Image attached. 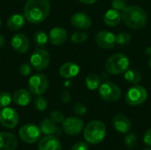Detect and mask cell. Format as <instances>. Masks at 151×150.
Masks as SVG:
<instances>
[{
    "label": "cell",
    "mask_w": 151,
    "mask_h": 150,
    "mask_svg": "<svg viewBox=\"0 0 151 150\" xmlns=\"http://www.w3.org/2000/svg\"><path fill=\"white\" fill-rule=\"evenodd\" d=\"M50 11V0H27L25 4L23 15L32 24L44 21Z\"/></svg>",
    "instance_id": "obj_1"
},
{
    "label": "cell",
    "mask_w": 151,
    "mask_h": 150,
    "mask_svg": "<svg viewBox=\"0 0 151 150\" xmlns=\"http://www.w3.org/2000/svg\"><path fill=\"white\" fill-rule=\"evenodd\" d=\"M121 20L127 27L139 30L146 26L148 16L142 7L138 5H127L121 11Z\"/></svg>",
    "instance_id": "obj_2"
},
{
    "label": "cell",
    "mask_w": 151,
    "mask_h": 150,
    "mask_svg": "<svg viewBox=\"0 0 151 150\" xmlns=\"http://www.w3.org/2000/svg\"><path fill=\"white\" fill-rule=\"evenodd\" d=\"M83 135L88 143L99 144L106 136V126L100 120H92L85 127Z\"/></svg>",
    "instance_id": "obj_3"
},
{
    "label": "cell",
    "mask_w": 151,
    "mask_h": 150,
    "mask_svg": "<svg viewBox=\"0 0 151 150\" xmlns=\"http://www.w3.org/2000/svg\"><path fill=\"white\" fill-rule=\"evenodd\" d=\"M130 65V60L127 55L123 53H115L111 55L105 62V69L107 72L112 75L124 73Z\"/></svg>",
    "instance_id": "obj_4"
},
{
    "label": "cell",
    "mask_w": 151,
    "mask_h": 150,
    "mask_svg": "<svg viewBox=\"0 0 151 150\" xmlns=\"http://www.w3.org/2000/svg\"><path fill=\"white\" fill-rule=\"evenodd\" d=\"M148 98V92L145 88L138 84L131 87L125 96L126 102L130 106H138L146 102Z\"/></svg>",
    "instance_id": "obj_5"
},
{
    "label": "cell",
    "mask_w": 151,
    "mask_h": 150,
    "mask_svg": "<svg viewBox=\"0 0 151 150\" xmlns=\"http://www.w3.org/2000/svg\"><path fill=\"white\" fill-rule=\"evenodd\" d=\"M28 89L35 95H42L44 94L50 86L48 77L42 73H36L28 80Z\"/></svg>",
    "instance_id": "obj_6"
},
{
    "label": "cell",
    "mask_w": 151,
    "mask_h": 150,
    "mask_svg": "<svg viewBox=\"0 0 151 150\" xmlns=\"http://www.w3.org/2000/svg\"><path fill=\"white\" fill-rule=\"evenodd\" d=\"M98 91L100 97L105 102H116L121 97V89L118 85L111 81L102 83Z\"/></svg>",
    "instance_id": "obj_7"
},
{
    "label": "cell",
    "mask_w": 151,
    "mask_h": 150,
    "mask_svg": "<svg viewBox=\"0 0 151 150\" xmlns=\"http://www.w3.org/2000/svg\"><path fill=\"white\" fill-rule=\"evenodd\" d=\"M50 62V56L48 51L42 48H37L30 57V65L36 71L45 70Z\"/></svg>",
    "instance_id": "obj_8"
},
{
    "label": "cell",
    "mask_w": 151,
    "mask_h": 150,
    "mask_svg": "<svg viewBox=\"0 0 151 150\" xmlns=\"http://www.w3.org/2000/svg\"><path fill=\"white\" fill-rule=\"evenodd\" d=\"M42 132L38 126L34 124H26L19 130V136L22 141L27 144H33L41 139Z\"/></svg>",
    "instance_id": "obj_9"
},
{
    "label": "cell",
    "mask_w": 151,
    "mask_h": 150,
    "mask_svg": "<svg viewBox=\"0 0 151 150\" xmlns=\"http://www.w3.org/2000/svg\"><path fill=\"white\" fill-rule=\"evenodd\" d=\"M19 121L18 112L10 107H5L0 111V124L8 129H12L17 126Z\"/></svg>",
    "instance_id": "obj_10"
},
{
    "label": "cell",
    "mask_w": 151,
    "mask_h": 150,
    "mask_svg": "<svg viewBox=\"0 0 151 150\" xmlns=\"http://www.w3.org/2000/svg\"><path fill=\"white\" fill-rule=\"evenodd\" d=\"M64 132L70 135L74 136L80 134L84 129V122L79 118L70 117L65 118L62 123Z\"/></svg>",
    "instance_id": "obj_11"
},
{
    "label": "cell",
    "mask_w": 151,
    "mask_h": 150,
    "mask_svg": "<svg viewBox=\"0 0 151 150\" xmlns=\"http://www.w3.org/2000/svg\"><path fill=\"white\" fill-rule=\"evenodd\" d=\"M96 44L104 50H111L115 47L116 43V35L110 31L103 30L96 34L95 37Z\"/></svg>",
    "instance_id": "obj_12"
},
{
    "label": "cell",
    "mask_w": 151,
    "mask_h": 150,
    "mask_svg": "<svg viewBox=\"0 0 151 150\" xmlns=\"http://www.w3.org/2000/svg\"><path fill=\"white\" fill-rule=\"evenodd\" d=\"M12 48L18 53L25 54L28 51L30 44L27 37L24 34H16L11 40Z\"/></svg>",
    "instance_id": "obj_13"
},
{
    "label": "cell",
    "mask_w": 151,
    "mask_h": 150,
    "mask_svg": "<svg viewBox=\"0 0 151 150\" xmlns=\"http://www.w3.org/2000/svg\"><path fill=\"white\" fill-rule=\"evenodd\" d=\"M71 24L79 29H88L92 25V20L89 15L85 12L79 11L74 13L71 18Z\"/></svg>",
    "instance_id": "obj_14"
},
{
    "label": "cell",
    "mask_w": 151,
    "mask_h": 150,
    "mask_svg": "<svg viewBox=\"0 0 151 150\" xmlns=\"http://www.w3.org/2000/svg\"><path fill=\"white\" fill-rule=\"evenodd\" d=\"M37 149L38 150H62V144L57 136L46 135L40 139Z\"/></svg>",
    "instance_id": "obj_15"
},
{
    "label": "cell",
    "mask_w": 151,
    "mask_h": 150,
    "mask_svg": "<svg viewBox=\"0 0 151 150\" xmlns=\"http://www.w3.org/2000/svg\"><path fill=\"white\" fill-rule=\"evenodd\" d=\"M113 126L117 132L122 134H127L131 131L132 124L129 118L123 115V114H118L113 118L112 120Z\"/></svg>",
    "instance_id": "obj_16"
},
{
    "label": "cell",
    "mask_w": 151,
    "mask_h": 150,
    "mask_svg": "<svg viewBox=\"0 0 151 150\" xmlns=\"http://www.w3.org/2000/svg\"><path fill=\"white\" fill-rule=\"evenodd\" d=\"M67 32L64 27H53L49 34V41L52 45L59 46L65 42L67 40Z\"/></svg>",
    "instance_id": "obj_17"
},
{
    "label": "cell",
    "mask_w": 151,
    "mask_h": 150,
    "mask_svg": "<svg viewBox=\"0 0 151 150\" xmlns=\"http://www.w3.org/2000/svg\"><path fill=\"white\" fill-rule=\"evenodd\" d=\"M17 137L6 132L0 133V150H15L18 147Z\"/></svg>",
    "instance_id": "obj_18"
},
{
    "label": "cell",
    "mask_w": 151,
    "mask_h": 150,
    "mask_svg": "<svg viewBox=\"0 0 151 150\" xmlns=\"http://www.w3.org/2000/svg\"><path fill=\"white\" fill-rule=\"evenodd\" d=\"M42 133L45 135H53V136H59L62 133L61 129L54 123L50 118H45L40 123L39 126Z\"/></svg>",
    "instance_id": "obj_19"
},
{
    "label": "cell",
    "mask_w": 151,
    "mask_h": 150,
    "mask_svg": "<svg viewBox=\"0 0 151 150\" xmlns=\"http://www.w3.org/2000/svg\"><path fill=\"white\" fill-rule=\"evenodd\" d=\"M80 72V67L73 62H66L59 68V74L65 79H72L77 76Z\"/></svg>",
    "instance_id": "obj_20"
},
{
    "label": "cell",
    "mask_w": 151,
    "mask_h": 150,
    "mask_svg": "<svg viewBox=\"0 0 151 150\" xmlns=\"http://www.w3.org/2000/svg\"><path fill=\"white\" fill-rule=\"evenodd\" d=\"M12 95V101L19 106H27L32 99L30 91L24 88L16 89Z\"/></svg>",
    "instance_id": "obj_21"
},
{
    "label": "cell",
    "mask_w": 151,
    "mask_h": 150,
    "mask_svg": "<svg viewBox=\"0 0 151 150\" xmlns=\"http://www.w3.org/2000/svg\"><path fill=\"white\" fill-rule=\"evenodd\" d=\"M121 21V13L119 11H117L115 9L108 10L104 16V22L106 26L113 27L118 26Z\"/></svg>",
    "instance_id": "obj_22"
},
{
    "label": "cell",
    "mask_w": 151,
    "mask_h": 150,
    "mask_svg": "<svg viewBox=\"0 0 151 150\" xmlns=\"http://www.w3.org/2000/svg\"><path fill=\"white\" fill-rule=\"evenodd\" d=\"M26 18L23 14L15 13L11 15L7 19V27L13 31H18L21 29L26 23Z\"/></svg>",
    "instance_id": "obj_23"
},
{
    "label": "cell",
    "mask_w": 151,
    "mask_h": 150,
    "mask_svg": "<svg viewBox=\"0 0 151 150\" xmlns=\"http://www.w3.org/2000/svg\"><path fill=\"white\" fill-rule=\"evenodd\" d=\"M102 79L99 75L96 73H91L88 75L85 79V83L89 90H96L101 86Z\"/></svg>",
    "instance_id": "obj_24"
},
{
    "label": "cell",
    "mask_w": 151,
    "mask_h": 150,
    "mask_svg": "<svg viewBox=\"0 0 151 150\" xmlns=\"http://www.w3.org/2000/svg\"><path fill=\"white\" fill-rule=\"evenodd\" d=\"M124 78L128 83L133 84V85H136V84H139V82L141 81L142 76L137 70L128 68L124 72Z\"/></svg>",
    "instance_id": "obj_25"
},
{
    "label": "cell",
    "mask_w": 151,
    "mask_h": 150,
    "mask_svg": "<svg viewBox=\"0 0 151 150\" xmlns=\"http://www.w3.org/2000/svg\"><path fill=\"white\" fill-rule=\"evenodd\" d=\"M34 41L38 47L42 48L47 44L49 41V35L43 31H37L34 35Z\"/></svg>",
    "instance_id": "obj_26"
},
{
    "label": "cell",
    "mask_w": 151,
    "mask_h": 150,
    "mask_svg": "<svg viewBox=\"0 0 151 150\" xmlns=\"http://www.w3.org/2000/svg\"><path fill=\"white\" fill-rule=\"evenodd\" d=\"M132 41V36L127 32H120L116 36V43L120 46H126Z\"/></svg>",
    "instance_id": "obj_27"
},
{
    "label": "cell",
    "mask_w": 151,
    "mask_h": 150,
    "mask_svg": "<svg viewBox=\"0 0 151 150\" xmlns=\"http://www.w3.org/2000/svg\"><path fill=\"white\" fill-rule=\"evenodd\" d=\"M88 38V35L87 33L83 31H77L73 33L71 36V42L74 44H81L85 42Z\"/></svg>",
    "instance_id": "obj_28"
},
{
    "label": "cell",
    "mask_w": 151,
    "mask_h": 150,
    "mask_svg": "<svg viewBox=\"0 0 151 150\" xmlns=\"http://www.w3.org/2000/svg\"><path fill=\"white\" fill-rule=\"evenodd\" d=\"M34 106L38 111H44L48 107V102L42 95H37L34 101Z\"/></svg>",
    "instance_id": "obj_29"
},
{
    "label": "cell",
    "mask_w": 151,
    "mask_h": 150,
    "mask_svg": "<svg viewBox=\"0 0 151 150\" xmlns=\"http://www.w3.org/2000/svg\"><path fill=\"white\" fill-rule=\"evenodd\" d=\"M12 101V95L7 92L4 91L0 93V109L8 107Z\"/></svg>",
    "instance_id": "obj_30"
},
{
    "label": "cell",
    "mask_w": 151,
    "mask_h": 150,
    "mask_svg": "<svg viewBox=\"0 0 151 150\" xmlns=\"http://www.w3.org/2000/svg\"><path fill=\"white\" fill-rule=\"evenodd\" d=\"M124 142L128 149H133L136 146L138 142V138L135 133L129 132L128 133H127V136L124 139Z\"/></svg>",
    "instance_id": "obj_31"
},
{
    "label": "cell",
    "mask_w": 151,
    "mask_h": 150,
    "mask_svg": "<svg viewBox=\"0 0 151 150\" xmlns=\"http://www.w3.org/2000/svg\"><path fill=\"white\" fill-rule=\"evenodd\" d=\"M50 118L56 124H61L65 120V116L59 111H53L50 115Z\"/></svg>",
    "instance_id": "obj_32"
},
{
    "label": "cell",
    "mask_w": 151,
    "mask_h": 150,
    "mask_svg": "<svg viewBox=\"0 0 151 150\" xmlns=\"http://www.w3.org/2000/svg\"><path fill=\"white\" fill-rule=\"evenodd\" d=\"M73 110L74 113L76 115H78V116H84L87 113V111H88L87 107L83 103H76L73 105Z\"/></svg>",
    "instance_id": "obj_33"
},
{
    "label": "cell",
    "mask_w": 151,
    "mask_h": 150,
    "mask_svg": "<svg viewBox=\"0 0 151 150\" xmlns=\"http://www.w3.org/2000/svg\"><path fill=\"white\" fill-rule=\"evenodd\" d=\"M111 6L117 11H123L127 6V0H111Z\"/></svg>",
    "instance_id": "obj_34"
},
{
    "label": "cell",
    "mask_w": 151,
    "mask_h": 150,
    "mask_svg": "<svg viewBox=\"0 0 151 150\" xmlns=\"http://www.w3.org/2000/svg\"><path fill=\"white\" fill-rule=\"evenodd\" d=\"M19 72L23 76H28V75H30V73L32 72V67H31V65L29 64H27V63L22 64L20 65V67H19Z\"/></svg>",
    "instance_id": "obj_35"
},
{
    "label": "cell",
    "mask_w": 151,
    "mask_h": 150,
    "mask_svg": "<svg viewBox=\"0 0 151 150\" xmlns=\"http://www.w3.org/2000/svg\"><path fill=\"white\" fill-rule=\"evenodd\" d=\"M143 142L146 146L151 147V128L148 129L143 135Z\"/></svg>",
    "instance_id": "obj_36"
},
{
    "label": "cell",
    "mask_w": 151,
    "mask_h": 150,
    "mask_svg": "<svg viewBox=\"0 0 151 150\" xmlns=\"http://www.w3.org/2000/svg\"><path fill=\"white\" fill-rule=\"evenodd\" d=\"M71 150H88V146L86 142H78L76 144H74Z\"/></svg>",
    "instance_id": "obj_37"
},
{
    "label": "cell",
    "mask_w": 151,
    "mask_h": 150,
    "mask_svg": "<svg viewBox=\"0 0 151 150\" xmlns=\"http://www.w3.org/2000/svg\"><path fill=\"white\" fill-rule=\"evenodd\" d=\"M61 100H62V102L65 103H70L71 100H72V97H71V95L69 94V92H67V91H63V92L61 93Z\"/></svg>",
    "instance_id": "obj_38"
},
{
    "label": "cell",
    "mask_w": 151,
    "mask_h": 150,
    "mask_svg": "<svg viewBox=\"0 0 151 150\" xmlns=\"http://www.w3.org/2000/svg\"><path fill=\"white\" fill-rule=\"evenodd\" d=\"M79 1L84 4H93L96 2H97L98 0H79Z\"/></svg>",
    "instance_id": "obj_39"
},
{
    "label": "cell",
    "mask_w": 151,
    "mask_h": 150,
    "mask_svg": "<svg viewBox=\"0 0 151 150\" xmlns=\"http://www.w3.org/2000/svg\"><path fill=\"white\" fill-rule=\"evenodd\" d=\"M4 43H5V39H4V37L2 34H0V48H2V47L4 45Z\"/></svg>",
    "instance_id": "obj_40"
},
{
    "label": "cell",
    "mask_w": 151,
    "mask_h": 150,
    "mask_svg": "<svg viewBox=\"0 0 151 150\" xmlns=\"http://www.w3.org/2000/svg\"><path fill=\"white\" fill-rule=\"evenodd\" d=\"M145 52H146V54H147V55H148V56H149V57H151V47H149V48H147V49H146V51H145Z\"/></svg>",
    "instance_id": "obj_41"
},
{
    "label": "cell",
    "mask_w": 151,
    "mask_h": 150,
    "mask_svg": "<svg viewBox=\"0 0 151 150\" xmlns=\"http://www.w3.org/2000/svg\"><path fill=\"white\" fill-rule=\"evenodd\" d=\"M149 66H150V68L151 69V57H150V60H149Z\"/></svg>",
    "instance_id": "obj_42"
},
{
    "label": "cell",
    "mask_w": 151,
    "mask_h": 150,
    "mask_svg": "<svg viewBox=\"0 0 151 150\" xmlns=\"http://www.w3.org/2000/svg\"><path fill=\"white\" fill-rule=\"evenodd\" d=\"M143 150H151V147H149V148H147V149H145Z\"/></svg>",
    "instance_id": "obj_43"
},
{
    "label": "cell",
    "mask_w": 151,
    "mask_h": 150,
    "mask_svg": "<svg viewBox=\"0 0 151 150\" xmlns=\"http://www.w3.org/2000/svg\"><path fill=\"white\" fill-rule=\"evenodd\" d=\"M1 24H2V22H1V19H0V27H1Z\"/></svg>",
    "instance_id": "obj_44"
}]
</instances>
